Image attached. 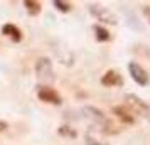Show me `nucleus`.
I'll return each mask as SVG.
<instances>
[{
	"instance_id": "nucleus-1",
	"label": "nucleus",
	"mask_w": 150,
	"mask_h": 145,
	"mask_svg": "<svg viewBox=\"0 0 150 145\" xmlns=\"http://www.w3.org/2000/svg\"><path fill=\"white\" fill-rule=\"evenodd\" d=\"M125 100H127V103H128L138 115H142V117H145L147 120H150V106L143 101L142 98L135 96V95H127Z\"/></svg>"
},
{
	"instance_id": "nucleus-2",
	"label": "nucleus",
	"mask_w": 150,
	"mask_h": 145,
	"mask_svg": "<svg viewBox=\"0 0 150 145\" xmlns=\"http://www.w3.org/2000/svg\"><path fill=\"white\" fill-rule=\"evenodd\" d=\"M37 96H39V100L44 101V103H51V105H61L62 103L59 93L54 91L52 88H49V86H39Z\"/></svg>"
},
{
	"instance_id": "nucleus-3",
	"label": "nucleus",
	"mask_w": 150,
	"mask_h": 145,
	"mask_svg": "<svg viewBox=\"0 0 150 145\" xmlns=\"http://www.w3.org/2000/svg\"><path fill=\"white\" fill-rule=\"evenodd\" d=\"M35 73H37V78L41 81H52L54 79V76H52V66H51V61L47 57H42V59L37 61Z\"/></svg>"
},
{
	"instance_id": "nucleus-4",
	"label": "nucleus",
	"mask_w": 150,
	"mask_h": 145,
	"mask_svg": "<svg viewBox=\"0 0 150 145\" xmlns=\"http://www.w3.org/2000/svg\"><path fill=\"white\" fill-rule=\"evenodd\" d=\"M128 69H130V74H132L135 83H138L140 86H147L149 84V74H147V71L138 62H130Z\"/></svg>"
},
{
	"instance_id": "nucleus-5",
	"label": "nucleus",
	"mask_w": 150,
	"mask_h": 145,
	"mask_svg": "<svg viewBox=\"0 0 150 145\" xmlns=\"http://www.w3.org/2000/svg\"><path fill=\"white\" fill-rule=\"evenodd\" d=\"M89 8H91L93 15H95V17H98V21L108 22V24H116V17L110 12L108 8L100 7V5H91Z\"/></svg>"
},
{
	"instance_id": "nucleus-6",
	"label": "nucleus",
	"mask_w": 150,
	"mask_h": 145,
	"mask_svg": "<svg viewBox=\"0 0 150 145\" xmlns=\"http://www.w3.org/2000/svg\"><path fill=\"white\" fill-rule=\"evenodd\" d=\"M101 84H103V86H111V88H113V86H122L123 79H122V76H120L116 71L110 69V71H106V73L103 74Z\"/></svg>"
},
{
	"instance_id": "nucleus-7",
	"label": "nucleus",
	"mask_w": 150,
	"mask_h": 145,
	"mask_svg": "<svg viewBox=\"0 0 150 145\" xmlns=\"http://www.w3.org/2000/svg\"><path fill=\"white\" fill-rule=\"evenodd\" d=\"M2 34H5V35H8L12 41H15V42H19L22 39V34H21V30L15 27V25H12V24H5L4 27H2Z\"/></svg>"
},
{
	"instance_id": "nucleus-8",
	"label": "nucleus",
	"mask_w": 150,
	"mask_h": 145,
	"mask_svg": "<svg viewBox=\"0 0 150 145\" xmlns=\"http://www.w3.org/2000/svg\"><path fill=\"white\" fill-rule=\"evenodd\" d=\"M95 34H96V39L100 42H105V41H110V32L106 30L105 27H101V25H95Z\"/></svg>"
},
{
	"instance_id": "nucleus-9",
	"label": "nucleus",
	"mask_w": 150,
	"mask_h": 145,
	"mask_svg": "<svg viewBox=\"0 0 150 145\" xmlns=\"http://www.w3.org/2000/svg\"><path fill=\"white\" fill-rule=\"evenodd\" d=\"M24 5L27 7V12L30 15H37L41 12V4L39 2H34V0H25L24 2Z\"/></svg>"
},
{
	"instance_id": "nucleus-10",
	"label": "nucleus",
	"mask_w": 150,
	"mask_h": 145,
	"mask_svg": "<svg viewBox=\"0 0 150 145\" xmlns=\"http://www.w3.org/2000/svg\"><path fill=\"white\" fill-rule=\"evenodd\" d=\"M116 113V115H118V118H120V120H123V122H127V123H133V118L130 117L128 113H127V111L123 110L122 106H116L115 110H113Z\"/></svg>"
},
{
	"instance_id": "nucleus-11",
	"label": "nucleus",
	"mask_w": 150,
	"mask_h": 145,
	"mask_svg": "<svg viewBox=\"0 0 150 145\" xmlns=\"http://www.w3.org/2000/svg\"><path fill=\"white\" fill-rule=\"evenodd\" d=\"M54 7L59 8L61 12H69V10H71V4H68V2H61V0H54Z\"/></svg>"
},
{
	"instance_id": "nucleus-12",
	"label": "nucleus",
	"mask_w": 150,
	"mask_h": 145,
	"mask_svg": "<svg viewBox=\"0 0 150 145\" xmlns=\"http://www.w3.org/2000/svg\"><path fill=\"white\" fill-rule=\"evenodd\" d=\"M59 133H61V135H66V137H73V138L76 137V132L69 130V127H61V128H59Z\"/></svg>"
},
{
	"instance_id": "nucleus-13",
	"label": "nucleus",
	"mask_w": 150,
	"mask_h": 145,
	"mask_svg": "<svg viewBox=\"0 0 150 145\" xmlns=\"http://www.w3.org/2000/svg\"><path fill=\"white\" fill-rule=\"evenodd\" d=\"M143 14H145V17H147V21L150 22V7L149 5H143Z\"/></svg>"
},
{
	"instance_id": "nucleus-14",
	"label": "nucleus",
	"mask_w": 150,
	"mask_h": 145,
	"mask_svg": "<svg viewBox=\"0 0 150 145\" xmlns=\"http://www.w3.org/2000/svg\"><path fill=\"white\" fill-rule=\"evenodd\" d=\"M86 140H88V142H86V144H88V145H103V144H98L96 140H93V138L89 137V135H88V137H86Z\"/></svg>"
},
{
	"instance_id": "nucleus-15",
	"label": "nucleus",
	"mask_w": 150,
	"mask_h": 145,
	"mask_svg": "<svg viewBox=\"0 0 150 145\" xmlns=\"http://www.w3.org/2000/svg\"><path fill=\"white\" fill-rule=\"evenodd\" d=\"M5 128H7V123H5V122H0V132L5 130Z\"/></svg>"
}]
</instances>
